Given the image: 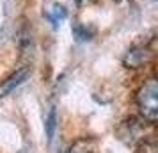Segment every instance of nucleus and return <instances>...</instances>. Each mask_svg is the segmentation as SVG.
I'll return each instance as SVG.
<instances>
[{"label": "nucleus", "mask_w": 158, "mask_h": 153, "mask_svg": "<svg viewBox=\"0 0 158 153\" xmlns=\"http://www.w3.org/2000/svg\"><path fill=\"white\" fill-rule=\"evenodd\" d=\"M77 2H78V4H82V2H84V0H77Z\"/></svg>", "instance_id": "obj_8"}, {"label": "nucleus", "mask_w": 158, "mask_h": 153, "mask_svg": "<svg viewBox=\"0 0 158 153\" xmlns=\"http://www.w3.org/2000/svg\"><path fill=\"white\" fill-rule=\"evenodd\" d=\"M44 130H46L48 142H52L53 137H55V130H57V110H55V107H52L48 110V116L44 119Z\"/></svg>", "instance_id": "obj_5"}, {"label": "nucleus", "mask_w": 158, "mask_h": 153, "mask_svg": "<svg viewBox=\"0 0 158 153\" xmlns=\"http://www.w3.org/2000/svg\"><path fill=\"white\" fill-rule=\"evenodd\" d=\"M73 34H75V37H77L78 41H89V39L94 36V30L87 29L84 25H75V27H73Z\"/></svg>", "instance_id": "obj_6"}, {"label": "nucleus", "mask_w": 158, "mask_h": 153, "mask_svg": "<svg viewBox=\"0 0 158 153\" xmlns=\"http://www.w3.org/2000/svg\"><path fill=\"white\" fill-rule=\"evenodd\" d=\"M30 75V70L25 66V68H20V70H16L13 75H9L6 80L0 84V98H4V96L11 95L16 87H20L23 82L29 79Z\"/></svg>", "instance_id": "obj_3"}, {"label": "nucleus", "mask_w": 158, "mask_h": 153, "mask_svg": "<svg viewBox=\"0 0 158 153\" xmlns=\"http://www.w3.org/2000/svg\"><path fill=\"white\" fill-rule=\"evenodd\" d=\"M137 105H139V110L148 123L153 125L158 119V84L155 77L148 79L142 87L139 89Z\"/></svg>", "instance_id": "obj_1"}, {"label": "nucleus", "mask_w": 158, "mask_h": 153, "mask_svg": "<svg viewBox=\"0 0 158 153\" xmlns=\"http://www.w3.org/2000/svg\"><path fill=\"white\" fill-rule=\"evenodd\" d=\"M153 59V52L148 46H133L126 52V55L123 57V64L124 68L135 70V68H142Z\"/></svg>", "instance_id": "obj_2"}, {"label": "nucleus", "mask_w": 158, "mask_h": 153, "mask_svg": "<svg viewBox=\"0 0 158 153\" xmlns=\"http://www.w3.org/2000/svg\"><path fill=\"white\" fill-rule=\"evenodd\" d=\"M144 134H146V130H144V125L140 123V121H137V119H128V121H124L123 123V126L119 128V135H121V139H126L128 142H135V141H142Z\"/></svg>", "instance_id": "obj_4"}, {"label": "nucleus", "mask_w": 158, "mask_h": 153, "mask_svg": "<svg viewBox=\"0 0 158 153\" xmlns=\"http://www.w3.org/2000/svg\"><path fill=\"white\" fill-rule=\"evenodd\" d=\"M66 16H68L66 15V9L62 7V6H55L53 11H52V15H48V18H50V22L53 23V27H57L62 20H66Z\"/></svg>", "instance_id": "obj_7"}]
</instances>
